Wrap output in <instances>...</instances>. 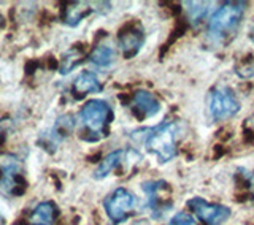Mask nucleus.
<instances>
[{"instance_id":"18","label":"nucleus","mask_w":254,"mask_h":225,"mask_svg":"<svg viewBox=\"0 0 254 225\" xmlns=\"http://www.w3.org/2000/svg\"><path fill=\"white\" fill-rule=\"evenodd\" d=\"M185 5L190 6V8H188V13H189V19L192 21L194 24L200 22L205 18L206 11H208V8H206L208 5L202 3V2H186Z\"/></svg>"},{"instance_id":"17","label":"nucleus","mask_w":254,"mask_h":225,"mask_svg":"<svg viewBox=\"0 0 254 225\" xmlns=\"http://www.w3.org/2000/svg\"><path fill=\"white\" fill-rule=\"evenodd\" d=\"M83 53L81 50H76V48H71L65 54L62 56V62H61V73L67 75L73 70L79 62H81Z\"/></svg>"},{"instance_id":"14","label":"nucleus","mask_w":254,"mask_h":225,"mask_svg":"<svg viewBox=\"0 0 254 225\" xmlns=\"http://www.w3.org/2000/svg\"><path fill=\"white\" fill-rule=\"evenodd\" d=\"M56 218H58V208L53 202L40 203L30 214L32 225H53Z\"/></svg>"},{"instance_id":"21","label":"nucleus","mask_w":254,"mask_h":225,"mask_svg":"<svg viewBox=\"0 0 254 225\" xmlns=\"http://www.w3.org/2000/svg\"><path fill=\"white\" fill-rule=\"evenodd\" d=\"M5 224V219H3V216H2V213H0V225H3Z\"/></svg>"},{"instance_id":"3","label":"nucleus","mask_w":254,"mask_h":225,"mask_svg":"<svg viewBox=\"0 0 254 225\" xmlns=\"http://www.w3.org/2000/svg\"><path fill=\"white\" fill-rule=\"evenodd\" d=\"M143 136L148 151L157 156L161 162H169L177 156V125L173 122H162L154 128H149Z\"/></svg>"},{"instance_id":"12","label":"nucleus","mask_w":254,"mask_h":225,"mask_svg":"<svg viewBox=\"0 0 254 225\" xmlns=\"http://www.w3.org/2000/svg\"><path fill=\"white\" fill-rule=\"evenodd\" d=\"M73 95L75 99H83L89 94H97L102 91V84L99 78L95 76L92 71H83L73 81Z\"/></svg>"},{"instance_id":"1","label":"nucleus","mask_w":254,"mask_h":225,"mask_svg":"<svg viewBox=\"0 0 254 225\" xmlns=\"http://www.w3.org/2000/svg\"><path fill=\"white\" fill-rule=\"evenodd\" d=\"M79 117L86 133L91 135L89 141H97L107 136V127L113 120V111L107 102L89 100L79 112Z\"/></svg>"},{"instance_id":"19","label":"nucleus","mask_w":254,"mask_h":225,"mask_svg":"<svg viewBox=\"0 0 254 225\" xmlns=\"http://www.w3.org/2000/svg\"><path fill=\"white\" fill-rule=\"evenodd\" d=\"M167 225H197L194 218L188 213H178L175 214L173 218L170 219V222Z\"/></svg>"},{"instance_id":"4","label":"nucleus","mask_w":254,"mask_h":225,"mask_svg":"<svg viewBox=\"0 0 254 225\" xmlns=\"http://www.w3.org/2000/svg\"><path fill=\"white\" fill-rule=\"evenodd\" d=\"M26 190L22 164L11 154H0V192L6 197L21 195Z\"/></svg>"},{"instance_id":"6","label":"nucleus","mask_w":254,"mask_h":225,"mask_svg":"<svg viewBox=\"0 0 254 225\" xmlns=\"http://www.w3.org/2000/svg\"><path fill=\"white\" fill-rule=\"evenodd\" d=\"M133 206H135V197L124 187H119L115 192H111L105 202H103V208H105L107 216L115 224L124 222L129 218Z\"/></svg>"},{"instance_id":"7","label":"nucleus","mask_w":254,"mask_h":225,"mask_svg":"<svg viewBox=\"0 0 254 225\" xmlns=\"http://www.w3.org/2000/svg\"><path fill=\"white\" fill-rule=\"evenodd\" d=\"M188 206L205 225H221L230 218V210L227 206L208 203L200 197L190 198Z\"/></svg>"},{"instance_id":"10","label":"nucleus","mask_w":254,"mask_h":225,"mask_svg":"<svg viewBox=\"0 0 254 225\" xmlns=\"http://www.w3.org/2000/svg\"><path fill=\"white\" fill-rule=\"evenodd\" d=\"M73 125H75V119L73 116H62L59 117L58 120H56V124L54 127L50 130V135H45L42 140H40V143L43 144V146L46 149H50L51 151V146L56 148L58 144L65 138V136L73 130Z\"/></svg>"},{"instance_id":"23","label":"nucleus","mask_w":254,"mask_h":225,"mask_svg":"<svg viewBox=\"0 0 254 225\" xmlns=\"http://www.w3.org/2000/svg\"><path fill=\"white\" fill-rule=\"evenodd\" d=\"M251 38H253V42H254V30H253V34H251Z\"/></svg>"},{"instance_id":"9","label":"nucleus","mask_w":254,"mask_h":225,"mask_svg":"<svg viewBox=\"0 0 254 225\" xmlns=\"http://www.w3.org/2000/svg\"><path fill=\"white\" fill-rule=\"evenodd\" d=\"M143 190L148 195V205L153 210V218L161 219L164 213L170 208V203H167L162 198V194L169 190V184L165 181H154L143 184Z\"/></svg>"},{"instance_id":"5","label":"nucleus","mask_w":254,"mask_h":225,"mask_svg":"<svg viewBox=\"0 0 254 225\" xmlns=\"http://www.w3.org/2000/svg\"><path fill=\"white\" fill-rule=\"evenodd\" d=\"M208 111L213 120H226L240 111V102L230 87L221 86L210 92Z\"/></svg>"},{"instance_id":"16","label":"nucleus","mask_w":254,"mask_h":225,"mask_svg":"<svg viewBox=\"0 0 254 225\" xmlns=\"http://www.w3.org/2000/svg\"><path fill=\"white\" fill-rule=\"evenodd\" d=\"M115 50L108 45H99L91 53V62L97 67H108L115 62Z\"/></svg>"},{"instance_id":"2","label":"nucleus","mask_w":254,"mask_h":225,"mask_svg":"<svg viewBox=\"0 0 254 225\" xmlns=\"http://www.w3.org/2000/svg\"><path fill=\"white\" fill-rule=\"evenodd\" d=\"M246 11L245 2H226L213 13L208 30L214 38L230 37L238 29Z\"/></svg>"},{"instance_id":"13","label":"nucleus","mask_w":254,"mask_h":225,"mask_svg":"<svg viewBox=\"0 0 254 225\" xmlns=\"http://www.w3.org/2000/svg\"><path fill=\"white\" fill-rule=\"evenodd\" d=\"M97 3H92V2H71L67 3L65 10H64V22L67 26H78L87 14H91L92 11H95L97 8Z\"/></svg>"},{"instance_id":"8","label":"nucleus","mask_w":254,"mask_h":225,"mask_svg":"<svg viewBox=\"0 0 254 225\" xmlns=\"http://www.w3.org/2000/svg\"><path fill=\"white\" fill-rule=\"evenodd\" d=\"M143 42H145V32L138 26V24H132L121 30V34L118 37V43L121 48L123 54L127 59L133 57L135 54H138L141 50Z\"/></svg>"},{"instance_id":"22","label":"nucleus","mask_w":254,"mask_h":225,"mask_svg":"<svg viewBox=\"0 0 254 225\" xmlns=\"http://www.w3.org/2000/svg\"><path fill=\"white\" fill-rule=\"evenodd\" d=\"M2 24H3V18H2V14H0V27H2Z\"/></svg>"},{"instance_id":"11","label":"nucleus","mask_w":254,"mask_h":225,"mask_svg":"<svg viewBox=\"0 0 254 225\" xmlns=\"http://www.w3.org/2000/svg\"><path fill=\"white\" fill-rule=\"evenodd\" d=\"M132 107L140 112L141 117H153L161 110V103L149 91L138 89L133 92Z\"/></svg>"},{"instance_id":"20","label":"nucleus","mask_w":254,"mask_h":225,"mask_svg":"<svg viewBox=\"0 0 254 225\" xmlns=\"http://www.w3.org/2000/svg\"><path fill=\"white\" fill-rule=\"evenodd\" d=\"M248 184H250V190H251V194H253V197H254V173H253V174H250Z\"/></svg>"},{"instance_id":"15","label":"nucleus","mask_w":254,"mask_h":225,"mask_svg":"<svg viewBox=\"0 0 254 225\" xmlns=\"http://www.w3.org/2000/svg\"><path fill=\"white\" fill-rule=\"evenodd\" d=\"M123 156H124V151H121V149L110 152V154L99 164V167L95 168L94 178H95V179H103V178H107V176L119 165V162L123 160Z\"/></svg>"}]
</instances>
